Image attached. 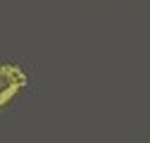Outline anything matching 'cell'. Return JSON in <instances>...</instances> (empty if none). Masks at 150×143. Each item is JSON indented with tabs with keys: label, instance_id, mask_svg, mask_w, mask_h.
<instances>
[{
	"label": "cell",
	"instance_id": "6da1fadb",
	"mask_svg": "<svg viewBox=\"0 0 150 143\" xmlns=\"http://www.w3.org/2000/svg\"><path fill=\"white\" fill-rule=\"evenodd\" d=\"M26 72L17 64H0V107H5L26 88Z\"/></svg>",
	"mask_w": 150,
	"mask_h": 143
}]
</instances>
